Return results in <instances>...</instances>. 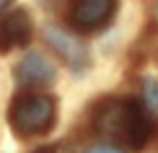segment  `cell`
<instances>
[{
	"mask_svg": "<svg viewBox=\"0 0 158 153\" xmlns=\"http://www.w3.org/2000/svg\"><path fill=\"white\" fill-rule=\"evenodd\" d=\"M94 130L127 148H145L156 127L143 101L109 96L94 109Z\"/></svg>",
	"mask_w": 158,
	"mask_h": 153,
	"instance_id": "obj_1",
	"label": "cell"
},
{
	"mask_svg": "<svg viewBox=\"0 0 158 153\" xmlns=\"http://www.w3.org/2000/svg\"><path fill=\"white\" fill-rule=\"evenodd\" d=\"M57 122V104L44 94H18L8 106V127L21 140L26 138H42Z\"/></svg>",
	"mask_w": 158,
	"mask_h": 153,
	"instance_id": "obj_2",
	"label": "cell"
},
{
	"mask_svg": "<svg viewBox=\"0 0 158 153\" xmlns=\"http://www.w3.org/2000/svg\"><path fill=\"white\" fill-rule=\"evenodd\" d=\"M44 39H47V44L55 49V55H60V60L73 73L88 70L91 49H88V44H85L81 36L70 34V31L60 29V26H47V29H44Z\"/></svg>",
	"mask_w": 158,
	"mask_h": 153,
	"instance_id": "obj_3",
	"label": "cell"
},
{
	"mask_svg": "<svg viewBox=\"0 0 158 153\" xmlns=\"http://www.w3.org/2000/svg\"><path fill=\"white\" fill-rule=\"evenodd\" d=\"M117 13V0H73L70 3V23L75 31H98Z\"/></svg>",
	"mask_w": 158,
	"mask_h": 153,
	"instance_id": "obj_4",
	"label": "cell"
},
{
	"mask_svg": "<svg viewBox=\"0 0 158 153\" xmlns=\"http://www.w3.org/2000/svg\"><path fill=\"white\" fill-rule=\"evenodd\" d=\"M13 75H16V83L21 88L34 91V88H47V86L55 83L57 70H55V62L47 55H42V52H26L18 60Z\"/></svg>",
	"mask_w": 158,
	"mask_h": 153,
	"instance_id": "obj_5",
	"label": "cell"
},
{
	"mask_svg": "<svg viewBox=\"0 0 158 153\" xmlns=\"http://www.w3.org/2000/svg\"><path fill=\"white\" fill-rule=\"evenodd\" d=\"M31 34H34V29H31V18L26 8H13L0 21V52L26 47L31 42Z\"/></svg>",
	"mask_w": 158,
	"mask_h": 153,
	"instance_id": "obj_6",
	"label": "cell"
},
{
	"mask_svg": "<svg viewBox=\"0 0 158 153\" xmlns=\"http://www.w3.org/2000/svg\"><path fill=\"white\" fill-rule=\"evenodd\" d=\"M143 104L148 109H158V78H148L145 81V91H143Z\"/></svg>",
	"mask_w": 158,
	"mask_h": 153,
	"instance_id": "obj_7",
	"label": "cell"
},
{
	"mask_svg": "<svg viewBox=\"0 0 158 153\" xmlns=\"http://www.w3.org/2000/svg\"><path fill=\"white\" fill-rule=\"evenodd\" d=\"M85 153H122L117 145H106V143H98V145H91Z\"/></svg>",
	"mask_w": 158,
	"mask_h": 153,
	"instance_id": "obj_8",
	"label": "cell"
},
{
	"mask_svg": "<svg viewBox=\"0 0 158 153\" xmlns=\"http://www.w3.org/2000/svg\"><path fill=\"white\" fill-rule=\"evenodd\" d=\"M34 153H55V145H42V148H36Z\"/></svg>",
	"mask_w": 158,
	"mask_h": 153,
	"instance_id": "obj_9",
	"label": "cell"
},
{
	"mask_svg": "<svg viewBox=\"0 0 158 153\" xmlns=\"http://www.w3.org/2000/svg\"><path fill=\"white\" fill-rule=\"evenodd\" d=\"M10 3H13V0H0V13L8 11V8H10Z\"/></svg>",
	"mask_w": 158,
	"mask_h": 153,
	"instance_id": "obj_10",
	"label": "cell"
}]
</instances>
